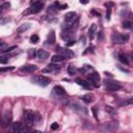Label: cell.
<instances>
[{"label":"cell","instance_id":"obj_1","mask_svg":"<svg viewBox=\"0 0 133 133\" xmlns=\"http://www.w3.org/2000/svg\"><path fill=\"white\" fill-rule=\"evenodd\" d=\"M43 8H44V3H43L42 1H41V2H35V3H32V4L23 12V15H24V16L34 15V14L39 12Z\"/></svg>","mask_w":133,"mask_h":133},{"label":"cell","instance_id":"obj_2","mask_svg":"<svg viewBox=\"0 0 133 133\" xmlns=\"http://www.w3.org/2000/svg\"><path fill=\"white\" fill-rule=\"evenodd\" d=\"M111 41L114 44H126L129 41V34L128 33H119V32H114L111 35Z\"/></svg>","mask_w":133,"mask_h":133},{"label":"cell","instance_id":"obj_3","mask_svg":"<svg viewBox=\"0 0 133 133\" xmlns=\"http://www.w3.org/2000/svg\"><path fill=\"white\" fill-rule=\"evenodd\" d=\"M10 132L12 133H23V132H27L28 131V128L23 125L22 123L20 122H15L10 125V129H9Z\"/></svg>","mask_w":133,"mask_h":133},{"label":"cell","instance_id":"obj_4","mask_svg":"<svg viewBox=\"0 0 133 133\" xmlns=\"http://www.w3.org/2000/svg\"><path fill=\"white\" fill-rule=\"evenodd\" d=\"M32 82H34L35 84H37V85H39V86H47L50 82H51V79L50 78H48V77H46V76H34L32 79Z\"/></svg>","mask_w":133,"mask_h":133},{"label":"cell","instance_id":"obj_5","mask_svg":"<svg viewBox=\"0 0 133 133\" xmlns=\"http://www.w3.org/2000/svg\"><path fill=\"white\" fill-rule=\"evenodd\" d=\"M77 20V14L75 11H70L64 16V22L66 23V29H71L72 25H74V22Z\"/></svg>","mask_w":133,"mask_h":133},{"label":"cell","instance_id":"obj_6","mask_svg":"<svg viewBox=\"0 0 133 133\" xmlns=\"http://www.w3.org/2000/svg\"><path fill=\"white\" fill-rule=\"evenodd\" d=\"M23 118H24V122H25V124L27 126H31L34 123V121H35V116H34L33 111H31V110H24Z\"/></svg>","mask_w":133,"mask_h":133},{"label":"cell","instance_id":"obj_7","mask_svg":"<svg viewBox=\"0 0 133 133\" xmlns=\"http://www.w3.org/2000/svg\"><path fill=\"white\" fill-rule=\"evenodd\" d=\"M56 51L58 54L66 57V58H70V57H73L74 56V52L68 48H63V47H57L56 48Z\"/></svg>","mask_w":133,"mask_h":133},{"label":"cell","instance_id":"obj_8","mask_svg":"<svg viewBox=\"0 0 133 133\" xmlns=\"http://www.w3.org/2000/svg\"><path fill=\"white\" fill-rule=\"evenodd\" d=\"M122 88V85L118 82H114V81H106V89L108 91H116L119 90Z\"/></svg>","mask_w":133,"mask_h":133},{"label":"cell","instance_id":"obj_9","mask_svg":"<svg viewBox=\"0 0 133 133\" xmlns=\"http://www.w3.org/2000/svg\"><path fill=\"white\" fill-rule=\"evenodd\" d=\"M60 70V65L59 64H55V62H52L50 64H48V66L46 69H43L42 72L43 73H55L57 71Z\"/></svg>","mask_w":133,"mask_h":133},{"label":"cell","instance_id":"obj_10","mask_svg":"<svg viewBox=\"0 0 133 133\" xmlns=\"http://www.w3.org/2000/svg\"><path fill=\"white\" fill-rule=\"evenodd\" d=\"M88 81L90 82V84H92L94 86L98 87L99 83H100V75L97 72L90 74V76H88Z\"/></svg>","mask_w":133,"mask_h":133},{"label":"cell","instance_id":"obj_11","mask_svg":"<svg viewBox=\"0 0 133 133\" xmlns=\"http://www.w3.org/2000/svg\"><path fill=\"white\" fill-rule=\"evenodd\" d=\"M11 123V115H10V112H8V110H6L4 113H3V116H2V127H8Z\"/></svg>","mask_w":133,"mask_h":133},{"label":"cell","instance_id":"obj_12","mask_svg":"<svg viewBox=\"0 0 133 133\" xmlns=\"http://www.w3.org/2000/svg\"><path fill=\"white\" fill-rule=\"evenodd\" d=\"M53 92L56 95V96H65V89L60 86V85H55L53 87Z\"/></svg>","mask_w":133,"mask_h":133},{"label":"cell","instance_id":"obj_13","mask_svg":"<svg viewBox=\"0 0 133 133\" xmlns=\"http://www.w3.org/2000/svg\"><path fill=\"white\" fill-rule=\"evenodd\" d=\"M36 69H37L36 65H34V64H25V65H23L21 68V71L22 72H25V73H32Z\"/></svg>","mask_w":133,"mask_h":133},{"label":"cell","instance_id":"obj_14","mask_svg":"<svg viewBox=\"0 0 133 133\" xmlns=\"http://www.w3.org/2000/svg\"><path fill=\"white\" fill-rule=\"evenodd\" d=\"M75 82L78 83L80 86H83V87L86 88V89H91V84L88 83V82H86L85 80H82L81 78H76V79H75Z\"/></svg>","mask_w":133,"mask_h":133},{"label":"cell","instance_id":"obj_15","mask_svg":"<svg viewBox=\"0 0 133 133\" xmlns=\"http://www.w3.org/2000/svg\"><path fill=\"white\" fill-rule=\"evenodd\" d=\"M36 56H37V58L45 60V59H47V58L50 56V54H49V52H47V51H45V50L39 49V50H37V51H36Z\"/></svg>","mask_w":133,"mask_h":133},{"label":"cell","instance_id":"obj_16","mask_svg":"<svg viewBox=\"0 0 133 133\" xmlns=\"http://www.w3.org/2000/svg\"><path fill=\"white\" fill-rule=\"evenodd\" d=\"M61 37L66 42L70 41V39H73V33H72L71 29H66V31H63L61 33Z\"/></svg>","mask_w":133,"mask_h":133},{"label":"cell","instance_id":"obj_17","mask_svg":"<svg viewBox=\"0 0 133 133\" xmlns=\"http://www.w3.org/2000/svg\"><path fill=\"white\" fill-rule=\"evenodd\" d=\"M56 41V36H55V32L52 30L50 31V33L48 34V38H47V44L48 45H54Z\"/></svg>","mask_w":133,"mask_h":133},{"label":"cell","instance_id":"obj_18","mask_svg":"<svg viewBox=\"0 0 133 133\" xmlns=\"http://www.w3.org/2000/svg\"><path fill=\"white\" fill-rule=\"evenodd\" d=\"M118 128V125H117V122H110L106 125V129L108 131H115L116 129Z\"/></svg>","mask_w":133,"mask_h":133},{"label":"cell","instance_id":"obj_19","mask_svg":"<svg viewBox=\"0 0 133 133\" xmlns=\"http://www.w3.org/2000/svg\"><path fill=\"white\" fill-rule=\"evenodd\" d=\"M96 30H97V25H96V24H91V26H90L89 29H88V36H89L90 39H92V38L95 37Z\"/></svg>","mask_w":133,"mask_h":133},{"label":"cell","instance_id":"obj_20","mask_svg":"<svg viewBox=\"0 0 133 133\" xmlns=\"http://www.w3.org/2000/svg\"><path fill=\"white\" fill-rule=\"evenodd\" d=\"M65 58L66 57H64V56H62L60 54H56V55H53L52 56L51 60H52V62H60V61H63Z\"/></svg>","mask_w":133,"mask_h":133},{"label":"cell","instance_id":"obj_21","mask_svg":"<svg viewBox=\"0 0 133 133\" xmlns=\"http://www.w3.org/2000/svg\"><path fill=\"white\" fill-rule=\"evenodd\" d=\"M118 60H119L122 63H124V64H129L128 57H127V55L124 54V53H119V54H118Z\"/></svg>","mask_w":133,"mask_h":133},{"label":"cell","instance_id":"obj_22","mask_svg":"<svg viewBox=\"0 0 133 133\" xmlns=\"http://www.w3.org/2000/svg\"><path fill=\"white\" fill-rule=\"evenodd\" d=\"M81 100L85 103H90L92 101V96L90 94H87V95H84L83 97H81Z\"/></svg>","mask_w":133,"mask_h":133},{"label":"cell","instance_id":"obj_23","mask_svg":"<svg viewBox=\"0 0 133 133\" xmlns=\"http://www.w3.org/2000/svg\"><path fill=\"white\" fill-rule=\"evenodd\" d=\"M133 104V98H129L127 100H124L123 102L119 103V106H129Z\"/></svg>","mask_w":133,"mask_h":133},{"label":"cell","instance_id":"obj_24","mask_svg":"<svg viewBox=\"0 0 133 133\" xmlns=\"http://www.w3.org/2000/svg\"><path fill=\"white\" fill-rule=\"evenodd\" d=\"M29 27H30V25H29L28 23H26V24H23V25H21V26H20V27L17 29V31H18L19 33H21V32H24L25 30H27Z\"/></svg>","mask_w":133,"mask_h":133},{"label":"cell","instance_id":"obj_25","mask_svg":"<svg viewBox=\"0 0 133 133\" xmlns=\"http://www.w3.org/2000/svg\"><path fill=\"white\" fill-rule=\"evenodd\" d=\"M123 27L126 28V29H131V28L133 27V23H132L131 21H129V20L124 21V22H123Z\"/></svg>","mask_w":133,"mask_h":133},{"label":"cell","instance_id":"obj_26","mask_svg":"<svg viewBox=\"0 0 133 133\" xmlns=\"http://www.w3.org/2000/svg\"><path fill=\"white\" fill-rule=\"evenodd\" d=\"M16 48H17V46H10V47H7V48H5V49L1 50V53H2V54H4V53L11 52V51H12V50H15Z\"/></svg>","mask_w":133,"mask_h":133},{"label":"cell","instance_id":"obj_27","mask_svg":"<svg viewBox=\"0 0 133 133\" xmlns=\"http://www.w3.org/2000/svg\"><path fill=\"white\" fill-rule=\"evenodd\" d=\"M66 71H68V74H69V75L73 76V75L75 74V72H76V69H75V66H73V65H69L68 69H66Z\"/></svg>","mask_w":133,"mask_h":133},{"label":"cell","instance_id":"obj_28","mask_svg":"<svg viewBox=\"0 0 133 133\" xmlns=\"http://www.w3.org/2000/svg\"><path fill=\"white\" fill-rule=\"evenodd\" d=\"M30 41H31V43H32V44H36V43H38V41H39V38H38V35H36V34H33V35H31V37H30Z\"/></svg>","mask_w":133,"mask_h":133},{"label":"cell","instance_id":"obj_29","mask_svg":"<svg viewBox=\"0 0 133 133\" xmlns=\"http://www.w3.org/2000/svg\"><path fill=\"white\" fill-rule=\"evenodd\" d=\"M28 53H29V55H28V57L31 59V58H33L34 56H35V50L34 49H30L29 51H28Z\"/></svg>","mask_w":133,"mask_h":133},{"label":"cell","instance_id":"obj_30","mask_svg":"<svg viewBox=\"0 0 133 133\" xmlns=\"http://www.w3.org/2000/svg\"><path fill=\"white\" fill-rule=\"evenodd\" d=\"M9 6H10L9 2H5V3H2L0 7H1V10H2V9H7V8H9Z\"/></svg>","mask_w":133,"mask_h":133},{"label":"cell","instance_id":"obj_31","mask_svg":"<svg viewBox=\"0 0 133 133\" xmlns=\"http://www.w3.org/2000/svg\"><path fill=\"white\" fill-rule=\"evenodd\" d=\"M75 43H76V41H75V39L73 38V39H70V41L65 42V45H66V47H71V46L75 45Z\"/></svg>","mask_w":133,"mask_h":133},{"label":"cell","instance_id":"obj_32","mask_svg":"<svg viewBox=\"0 0 133 133\" xmlns=\"http://www.w3.org/2000/svg\"><path fill=\"white\" fill-rule=\"evenodd\" d=\"M15 69V66H7V68H1L0 71L1 72H6V71H12Z\"/></svg>","mask_w":133,"mask_h":133},{"label":"cell","instance_id":"obj_33","mask_svg":"<svg viewBox=\"0 0 133 133\" xmlns=\"http://www.w3.org/2000/svg\"><path fill=\"white\" fill-rule=\"evenodd\" d=\"M110 16H111V7H108L107 12H106V19L109 21L110 20Z\"/></svg>","mask_w":133,"mask_h":133},{"label":"cell","instance_id":"obj_34","mask_svg":"<svg viewBox=\"0 0 133 133\" xmlns=\"http://www.w3.org/2000/svg\"><path fill=\"white\" fill-rule=\"evenodd\" d=\"M8 60V57H5V56H1L0 57V62L3 64V63H6Z\"/></svg>","mask_w":133,"mask_h":133},{"label":"cell","instance_id":"obj_35","mask_svg":"<svg viewBox=\"0 0 133 133\" xmlns=\"http://www.w3.org/2000/svg\"><path fill=\"white\" fill-rule=\"evenodd\" d=\"M58 127H59V126H58V124H57V123H53V124L51 125V129H52V130H57V129H58Z\"/></svg>","mask_w":133,"mask_h":133},{"label":"cell","instance_id":"obj_36","mask_svg":"<svg viewBox=\"0 0 133 133\" xmlns=\"http://www.w3.org/2000/svg\"><path fill=\"white\" fill-rule=\"evenodd\" d=\"M64 8H68V4H63V5L58 6V9H64Z\"/></svg>","mask_w":133,"mask_h":133},{"label":"cell","instance_id":"obj_37","mask_svg":"<svg viewBox=\"0 0 133 133\" xmlns=\"http://www.w3.org/2000/svg\"><path fill=\"white\" fill-rule=\"evenodd\" d=\"M128 17H129V19H130L129 21L132 22V21H133V14H132V12H129V14H128Z\"/></svg>","mask_w":133,"mask_h":133},{"label":"cell","instance_id":"obj_38","mask_svg":"<svg viewBox=\"0 0 133 133\" xmlns=\"http://www.w3.org/2000/svg\"><path fill=\"white\" fill-rule=\"evenodd\" d=\"M8 21H9L8 18H6V19H2V20H1V24H5V23L8 22Z\"/></svg>","mask_w":133,"mask_h":133},{"label":"cell","instance_id":"obj_39","mask_svg":"<svg viewBox=\"0 0 133 133\" xmlns=\"http://www.w3.org/2000/svg\"><path fill=\"white\" fill-rule=\"evenodd\" d=\"M91 110L94 111V114H95V117H96V118H98V116H97V110H96V107H92V108H91Z\"/></svg>","mask_w":133,"mask_h":133},{"label":"cell","instance_id":"obj_40","mask_svg":"<svg viewBox=\"0 0 133 133\" xmlns=\"http://www.w3.org/2000/svg\"><path fill=\"white\" fill-rule=\"evenodd\" d=\"M80 3H82V4H87V3H88V0H80Z\"/></svg>","mask_w":133,"mask_h":133},{"label":"cell","instance_id":"obj_41","mask_svg":"<svg viewBox=\"0 0 133 133\" xmlns=\"http://www.w3.org/2000/svg\"><path fill=\"white\" fill-rule=\"evenodd\" d=\"M105 74H106L107 76H109V77H112V75H111L110 73H107V72H105Z\"/></svg>","mask_w":133,"mask_h":133}]
</instances>
